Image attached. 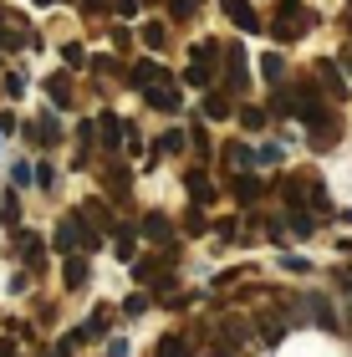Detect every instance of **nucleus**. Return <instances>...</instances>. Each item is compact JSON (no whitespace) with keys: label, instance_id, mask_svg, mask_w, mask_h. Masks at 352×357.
<instances>
[{"label":"nucleus","instance_id":"obj_42","mask_svg":"<svg viewBox=\"0 0 352 357\" xmlns=\"http://www.w3.org/2000/svg\"><path fill=\"white\" fill-rule=\"evenodd\" d=\"M210 357H230V347H210Z\"/></svg>","mask_w":352,"mask_h":357},{"label":"nucleus","instance_id":"obj_41","mask_svg":"<svg viewBox=\"0 0 352 357\" xmlns=\"http://www.w3.org/2000/svg\"><path fill=\"white\" fill-rule=\"evenodd\" d=\"M82 10H87V15H102V10H107V0H82Z\"/></svg>","mask_w":352,"mask_h":357},{"label":"nucleus","instance_id":"obj_38","mask_svg":"<svg viewBox=\"0 0 352 357\" xmlns=\"http://www.w3.org/2000/svg\"><path fill=\"white\" fill-rule=\"evenodd\" d=\"M31 178H36V184H41V189H52V184H56V174H52V169H46V164H36V174H31Z\"/></svg>","mask_w":352,"mask_h":357},{"label":"nucleus","instance_id":"obj_4","mask_svg":"<svg viewBox=\"0 0 352 357\" xmlns=\"http://www.w3.org/2000/svg\"><path fill=\"white\" fill-rule=\"evenodd\" d=\"M138 235L153 240V245H169V240H174V225H169L164 209H148V215H143V225H138Z\"/></svg>","mask_w":352,"mask_h":357},{"label":"nucleus","instance_id":"obj_34","mask_svg":"<svg viewBox=\"0 0 352 357\" xmlns=\"http://www.w3.org/2000/svg\"><path fill=\"white\" fill-rule=\"evenodd\" d=\"M0 87H6V97H21L26 92V77L21 72H6V82H0Z\"/></svg>","mask_w":352,"mask_h":357},{"label":"nucleus","instance_id":"obj_29","mask_svg":"<svg viewBox=\"0 0 352 357\" xmlns=\"http://www.w3.org/2000/svg\"><path fill=\"white\" fill-rule=\"evenodd\" d=\"M0 225H21V204H15V194H6V199H0Z\"/></svg>","mask_w":352,"mask_h":357},{"label":"nucleus","instance_id":"obj_36","mask_svg":"<svg viewBox=\"0 0 352 357\" xmlns=\"http://www.w3.org/2000/svg\"><path fill=\"white\" fill-rule=\"evenodd\" d=\"M61 61H67V67H87V52L82 46H61Z\"/></svg>","mask_w":352,"mask_h":357},{"label":"nucleus","instance_id":"obj_11","mask_svg":"<svg viewBox=\"0 0 352 357\" xmlns=\"http://www.w3.org/2000/svg\"><path fill=\"white\" fill-rule=\"evenodd\" d=\"M153 357H194V332H169L153 347Z\"/></svg>","mask_w":352,"mask_h":357},{"label":"nucleus","instance_id":"obj_5","mask_svg":"<svg viewBox=\"0 0 352 357\" xmlns=\"http://www.w3.org/2000/svg\"><path fill=\"white\" fill-rule=\"evenodd\" d=\"M26 138L36 143V149H52V143L61 138V123L52 118V112H41V118H31V123H26Z\"/></svg>","mask_w":352,"mask_h":357},{"label":"nucleus","instance_id":"obj_22","mask_svg":"<svg viewBox=\"0 0 352 357\" xmlns=\"http://www.w3.org/2000/svg\"><path fill=\"white\" fill-rule=\"evenodd\" d=\"M220 164H225V169H245L250 164V149H245V143H225V149H220Z\"/></svg>","mask_w":352,"mask_h":357},{"label":"nucleus","instance_id":"obj_20","mask_svg":"<svg viewBox=\"0 0 352 357\" xmlns=\"http://www.w3.org/2000/svg\"><path fill=\"white\" fill-rule=\"evenodd\" d=\"M46 92H52L56 107H67V102H72V77H67V72H52V77H46Z\"/></svg>","mask_w":352,"mask_h":357},{"label":"nucleus","instance_id":"obj_3","mask_svg":"<svg viewBox=\"0 0 352 357\" xmlns=\"http://www.w3.org/2000/svg\"><path fill=\"white\" fill-rule=\"evenodd\" d=\"M0 46H36V36H31V26L21 21V15H10V10H0Z\"/></svg>","mask_w":352,"mask_h":357},{"label":"nucleus","instance_id":"obj_30","mask_svg":"<svg viewBox=\"0 0 352 357\" xmlns=\"http://www.w3.org/2000/svg\"><path fill=\"white\" fill-rule=\"evenodd\" d=\"M312 317L322 321V327H337V312H332V306H327L322 296H312Z\"/></svg>","mask_w":352,"mask_h":357},{"label":"nucleus","instance_id":"obj_28","mask_svg":"<svg viewBox=\"0 0 352 357\" xmlns=\"http://www.w3.org/2000/svg\"><path fill=\"white\" fill-rule=\"evenodd\" d=\"M240 128L261 133V128H266V107H240Z\"/></svg>","mask_w":352,"mask_h":357},{"label":"nucleus","instance_id":"obj_26","mask_svg":"<svg viewBox=\"0 0 352 357\" xmlns=\"http://www.w3.org/2000/svg\"><path fill=\"white\" fill-rule=\"evenodd\" d=\"M261 337H266V342H281V337H286V317H281V312L261 317Z\"/></svg>","mask_w":352,"mask_h":357},{"label":"nucleus","instance_id":"obj_12","mask_svg":"<svg viewBox=\"0 0 352 357\" xmlns=\"http://www.w3.org/2000/svg\"><path fill=\"white\" fill-rule=\"evenodd\" d=\"M250 342V321L245 317H225L220 321V347H245Z\"/></svg>","mask_w":352,"mask_h":357},{"label":"nucleus","instance_id":"obj_19","mask_svg":"<svg viewBox=\"0 0 352 357\" xmlns=\"http://www.w3.org/2000/svg\"><path fill=\"white\" fill-rule=\"evenodd\" d=\"M316 77H322V82H327L322 92H332V97H337V102H342V97H347V82H342V72H337V67H332V61H327V56H322V61H316Z\"/></svg>","mask_w":352,"mask_h":357},{"label":"nucleus","instance_id":"obj_6","mask_svg":"<svg viewBox=\"0 0 352 357\" xmlns=\"http://www.w3.org/2000/svg\"><path fill=\"white\" fill-rule=\"evenodd\" d=\"M102 174V184H107V194H113V199H133V174H128L123 164H107V169H98Z\"/></svg>","mask_w":352,"mask_h":357},{"label":"nucleus","instance_id":"obj_13","mask_svg":"<svg viewBox=\"0 0 352 357\" xmlns=\"http://www.w3.org/2000/svg\"><path fill=\"white\" fill-rule=\"evenodd\" d=\"M184 189H189V199H194L199 209L215 199V184H210V174H204V169H189V174H184Z\"/></svg>","mask_w":352,"mask_h":357},{"label":"nucleus","instance_id":"obj_18","mask_svg":"<svg viewBox=\"0 0 352 357\" xmlns=\"http://www.w3.org/2000/svg\"><path fill=\"white\" fill-rule=\"evenodd\" d=\"M113 240H118V261H138V230L133 225H113Z\"/></svg>","mask_w":352,"mask_h":357},{"label":"nucleus","instance_id":"obj_25","mask_svg":"<svg viewBox=\"0 0 352 357\" xmlns=\"http://www.w3.org/2000/svg\"><path fill=\"white\" fill-rule=\"evenodd\" d=\"M123 77H128V82H133V87H148L153 77H158V67H153V61H133V67H128Z\"/></svg>","mask_w":352,"mask_h":357},{"label":"nucleus","instance_id":"obj_27","mask_svg":"<svg viewBox=\"0 0 352 357\" xmlns=\"http://www.w3.org/2000/svg\"><path fill=\"white\" fill-rule=\"evenodd\" d=\"M184 82H189V87H204V92H210V87H215V72H210V67H194V61H189Z\"/></svg>","mask_w":352,"mask_h":357},{"label":"nucleus","instance_id":"obj_15","mask_svg":"<svg viewBox=\"0 0 352 357\" xmlns=\"http://www.w3.org/2000/svg\"><path fill=\"white\" fill-rule=\"evenodd\" d=\"M77 215H82L98 235H102V230H113V209H107V199H87L82 209H77Z\"/></svg>","mask_w":352,"mask_h":357},{"label":"nucleus","instance_id":"obj_43","mask_svg":"<svg viewBox=\"0 0 352 357\" xmlns=\"http://www.w3.org/2000/svg\"><path fill=\"white\" fill-rule=\"evenodd\" d=\"M0 357H10V342H0Z\"/></svg>","mask_w":352,"mask_h":357},{"label":"nucleus","instance_id":"obj_35","mask_svg":"<svg viewBox=\"0 0 352 357\" xmlns=\"http://www.w3.org/2000/svg\"><path fill=\"white\" fill-rule=\"evenodd\" d=\"M169 6H174V21H189L199 10V0H169Z\"/></svg>","mask_w":352,"mask_h":357},{"label":"nucleus","instance_id":"obj_17","mask_svg":"<svg viewBox=\"0 0 352 357\" xmlns=\"http://www.w3.org/2000/svg\"><path fill=\"white\" fill-rule=\"evenodd\" d=\"M225 10H230V21H235L240 31H261V15H255L250 0H225Z\"/></svg>","mask_w":352,"mask_h":357},{"label":"nucleus","instance_id":"obj_21","mask_svg":"<svg viewBox=\"0 0 352 357\" xmlns=\"http://www.w3.org/2000/svg\"><path fill=\"white\" fill-rule=\"evenodd\" d=\"M138 41L148 46V52H164V41H169V26H164V21H148V26L138 31Z\"/></svg>","mask_w":352,"mask_h":357},{"label":"nucleus","instance_id":"obj_33","mask_svg":"<svg viewBox=\"0 0 352 357\" xmlns=\"http://www.w3.org/2000/svg\"><path fill=\"white\" fill-rule=\"evenodd\" d=\"M204 112L210 118H230V97H204Z\"/></svg>","mask_w":352,"mask_h":357},{"label":"nucleus","instance_id":"obj_32","mask_svg":"<svg viewBox=\"0 0 352 357\" xmlns=\"http://www.w3.org/2000/svg\"><path fill=\"white\" fill-rule=\"evenodd\" d=\"M87 67L98 72V77H123V67H118V61H107V56H92Z\"/></svg>","mask_w":352,"mask_h":357},{"label":"nucleus","instance_id":"obj_16","mask_svg":"<svg viewBox=\"0 0 352 357\" xmlns=\"http://www.w3.org/2000/svg\"><path fill=\"white\" fill-rule=\"evenodd\" d=\"M87 275H92L87 255H67V266H61V281H67V291H82V286H87Z\"/></svg>","mask_w":352,"mask_h":357},{"label":"nucleus","instance_id":"obj_37","mask_svg":"<svg viewBox=\"0 0 352 357\" xmlns=\"http://www.w3.org/2000/svg\"><path fill=\"white\" fill-rule=\"evenodd\" d=\"M184 230H189V235H204V215H199V204L184 215Z\"/></svg>","mask_w":352,"mask_h":357},{"label":"nucleus","instance_id":"obj_39","mask_svg":"<svg viewBox=\"0 0 352 357\" xmlns=\"http://www.w3.org/2000/svg\"><path fill=\"white\" fill-rule=\"evenodd\" d=\"M107 6H113L118 15H133V10H138V0H107Z\"/></svg>","mask_w":352,"mask_h":357},{"label":"nucleus","instance_id":"obj_31","mask_svg":"<svg viewBox=\"0 0 352 357\" xmlns=\"http://www.w3.org/2000/svg\"><path fill=\"white\" fill-rule=\"evenodd\" d=\"M179 149H184V133H179V128H169V133H164V143H158L153 153H179Z\"/></svg>","mask_w":352,"mask_h":357},{"label":"nucleus","instance_id":"obj_2","mask_svg":"<svg viewBox=\"0 0 352 357\" xmlns=\"http://www.w3.org/2000/svg\"><path fill=\"white\" fill-rule=\"evenodd\" d=\"M143 97H148V107L158 112H179L184 107V97H179V82H174V72H158L148 87H143Z\"/></svg>","mask_w":352,"mask_h":357},{"label":"nucleus","instance_id":"obj_9","mask_svg":"<svg viewBox=\"0 0 352 357\" xmlns=\"http://www.w3.org/2000/svg\"><path fill=\"white\" fill-rule=\"evenodd\" d=\"M92 128H98V138L107 143V149H123V138H128V128H133V123H123L118 112H102V118L92 123Z\"/></svg>","mask_w":352,"mask_h":357},{"label":"nucleus","instance_id":"obj_14","mask_svg":"<svg viewBox=\"0 0 352 357\" xmlns=\"http://www.w3.org/2000/svg\"><path fill=\"white\" fill-rule=\"evenodd\" d=\"M77 245H82V215H67V220L56 225V250L77 255Z\"/></svg>","mask_w":352,"mask_h":357},{"label":"nucleus","instance_id":"obj_40","mask_svg":"<svg viewBox=\"0 0 352 357\" xmlns=\"http://www.w3.org/2000/svg\"><path fill=\"white\" fill-rule=\"evenodd\" d=\"M15 128H21V123H15V112H0V133H15Z\"/></svg>","mask_w":352,"mask_h":357},{"label":"nucleus","instance_id":"obj_8","mask_svg":"<svg viewBox=\"0 0 352 357\" xmlns=\"http://www.w3.org/2000/svg\"><path fill=\"white\" fill-rule=\"evenodd\" d=\"M220 56H225V41H194V46H189V61H194V67H210L215 77H220Z\"/></svg>","mask_w":352,"mask_h":357},{"label":"nucleus","instance_id":"obj_23","mask_svg":"<svg viewBox=\"0 0 352 357\" xmlns=\"http://www.w3.org/2000/svg\"><path fill=\"white\" fill-rule=\"evenodd\" d=\"M230 194H235L240 204H250L255 194H261V178H250V174H235V184H230Z\"/></svg>","mask_w":352,"mask_h":357},{"label":"nucleus","instance_id":"obj_24","mask_svg":"<svg viewBox=\"0 0 352 357\" xmlns=\"http://www.w3.org/2000/svg\"><path fill=\"white\" fill-rule=\"evenodd\" d=\"M261 77H266V82H281V77H286V56L281 52H266L261 56Z\"/></svg>","mask_w":352,"mask_h":357},{"label":"nucleus","instance_id":"obj_1","mask_svg":"<svg viewBox=\"0 0 352 357\" xmlns=\"http://www.w3.org/2000/svg\"><path fill=\"white\" fill-rule=\"evenodd\" d=\"M312 26H316V15L301 6V0H281L276 21H270V36H276V41H296V36H307Z\"/></svg>","mask_w":352,"mask_h":357},{"label":"nucleus","instance_id":"obj_10","mask_svg":"<svg viewBox=\"0 0 352 357\" xmlns=\"http://www.w3.org/2000/svg\"><path fill=\"white\" fill-rule=\"evenodd\" d=\"M307 128H316V133H312V149H316V153H327L332 143L342 138V123H337V118H327V112H322L316 123H307Z\"/></svg>","mask_w":352,"mask_h":357},{"label":"nucleus","instance_id":"obj_7","mask_svg":"<svg viewBox=\"0 0 352 357\" xmlns=\"http://www.w3.org/2000/svg\"><path fill=\"white\" fill-rule=\"evenodd\" d=\"M225 92H245V52L240 46H225Z\"/></svg>","mask_w":352,"mask_h":357}]
</instances>
